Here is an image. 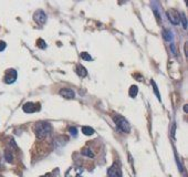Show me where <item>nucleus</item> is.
<instances>
[{
	"instance_id": "nucleus-4",
	"label": "nucleus",
	"mask_w": 188,
	"mask_h": 177,
	"mask_svg": "<svg viewBox=\"0 0 188 177\" xmlns=\"http://www.w3.org/2000/svg\"><path fill=\"white\" fill-rule=\"evenodd\" d=\"M34 21H35L38 24L43 26V24L47 22V14L42 10L35 11V14H34Z\"/></svg>"
},
{
	"instance_id": "nucleus-3",
	"label": "nucleus",
	"mask_w": 188,
	"mask_h": 177,
	"mask_svg": "<svg viewBox=\"0 0 188 177\" xmlns=\"http://www.w3.org/2000/svg\"><path fill=\"white\" fill-rule=\"evenodd\" d=\"M16 80H17V71L14 70V69H9V70L6 72V74H5V82H6L7 84H11V83H14Z\"/></svg>"
},
{
	"instance_id": "nucleus-13",
	"label": "nucleus",
	"mask_w": 188,
	"mask_h": 177,
	"mask_svg": "<svg viewBox=\"0 0 188 177\" xmlns=\"http://www.w3.org/2000/svg\"><path fill=\"white\" fill-rule=\"evenodd\" d=\"M81 154L84 155V156L90 157V158H93V157H94V153H93L92 150H90V148H83Z\"/></svg>"
},
{
	"instance_id": "nucleus-23",
	"label": "nucleus",
	"mask_w": 188,
	"mask_h": 177,
	"mask_svg": "<svg viewBox=\"0 0 188 177\" xmlns=\"http://www.w3.org/2000/svg\"><path fill=\"white\" fill-rule=\"evenodd\" d=\"M174 134H175V124L173 125V129H171V135L174 136Z\"/></svg>"
},
{
	"instance_id": "nucleus-6",
	"label": "nucleus",
	"mask_w": 188,
	"mask_h": 177,
	"mask_svg": "<svg viewBox=\"0 0 188 177\" xmlns=\"http://www.w3.org/2000/svg\"><path fill=\"white\" fill-rule=\"evenodd\" d=\"M167 16H168V20L171 21L173 24H178L180 22V17H179V14H178L177 11L175 10L167 11Z\"/></svg>"
},
{
	"instance_id": "nucleus-7",
	"label": "nucleus",
	"mask_w": 188,
	"mask_h": 177,
	"mask_svg": "<svg viewBox=\"0 0 188 177\" xmlns=\"http://www.w3.org/2000/svg\"><path fill=\"white\" fill-rule=\"evenodd\" d=\"M22 110H23V112L26 113H34L37 112L38 110H39V107L37 106V104H34V103H31V102H28L26 103L23 106H22Z\"/></svg>"
},
{
	"instance_id": "nucleus-2",
	"label": "nucleus",
	"mask_w": 188,
	"mask_h": 177,
	"mask_svg": "<svg viewBox=\"0 0 188 177\" xmlns=\"http://www.w3.org/2000/svg\"><path fill=\"white\" fill-rule=\"evenodd\" d=\"M113 120H114V122H115V125H116L117 129H120L121 132H123V133H130V131H131L130 123L127 122L123 116L116 114V115L113 116Z\"/></svg>"
},
{
	"instance_id": "nucleus-21",
	"label": "nucleus",
	"mask_w": 188,
	"mask_h": 177,
	"mask_svg": "<svg viewBox=\"0 0 188 177\" xmlns=\"http://www.w3.org/2000/svg\"><path fill=\"white\" fill-rule=\"evenodd\" d=\"M5 49H6V43H5L4 41H0V52L4 51Z\"/></svg>"
},
{
	"instance_id": "nucleus-1",
	"label": "nucleus",
	"mask_w": 188,
	"mask_h": 177,
	"mask_svg": "<svg viewBox=\"0 0 188 177\" xmlns=\"http://www.w3.org/2000/svg\"><path fill=\"white\" fill-rule=\"evenodd\" d=\"M51 124L48 122H39L34 125V132L39 140H43L51 132Z\"/></svg>"
},
{
	"instance_id": "nucleus-5",
	"label": "nucleus",
	"mask_w": 188,
	"mask_h": 177,
	"mask_svg": "<svg viewBox=\"0 0 188 177\" xmlns=\"http://www.w3.org/2000/svg\"><path fill=\"white\" fill-rule=\"evenodd\" d=\"M83 168L82 167H71L66 170L64 176L65 177H80V175L82 174Z\"/></svg>"
},
{
	"instance_id": "nucleus-19",
	"label": "nucleus",
	"mask_w": 188,
	"mask_h": 177,
	"mask_svg": "<svg viewBox=\"0 0 188 177\" xmlns=\"http://www.w3.org/2000/svg\"><path fill=\"white\" fill-rule=\"evenodd\" d=\"M38 42H39V43H38V45H39V47H40L41 49H45V48H47V44H43V43H45V41H43V40L39 39V40H38Z\"/></svg>"
},
{
	"instance_id": "nucleus-8",
	"label": "nucleus",
	"mask_w": 188,
	"mask_h": 177,
	"mask_svg": "<svg viewBox=\"0 0 188 177\" xmlns=\"http://www.w3.org/2000/svg\"><path fill=\"white\" fill-rule=\"evenodd\" d=\"M59 94L63 96V98H65V99H73L75 95L74 91L71 90V88H62V90H60Z\"/></svg>"
},
{
	"instance_id": "nucleus-9",
	"label": "nucleus",
	"mask_w": 188,
	"mask_h": 177,
	"mask_svg": "<svg viewBox=\"0 0 188 177\" xmlns=\"http://www.w3.org/2000/svg\"><path fill=\"white\" fill-rule=\"evenodd\" d=\"M120 174H121L120 168H119L115 164L107 169V175H109V177H116L117 175H120Z\"/></svg>"
},
{
	"instance_id": "nucleus-24",
	"label": "nucleus",
	"mask_w": 188,
	"mask_h": 177,
	"mask_svg": "<svg viewBox=\"0 0 188 177\" xmlns=\"http://www.w3.org/2000/svg\"><path fill=\"white\" fill-rule=\"evenodd\" d=\"M184 111H185V112H187V111H188V107H187V105H185V106H184Z\"/></svg>"
},
{
	"instance_id": "nucleus-15",
	"label": "nucleus",
	"mask_w": 188,
	"mask_h": 177,
	"mask_svg": "<svg viewBox=\"0 0 188 177\" xmlns=\"http://www.w3.org/2000/svg\"><path fill=\"white\" fill-rule=\"evenodd\" d=\"M80 57H81V59L84 60V61H92V57H91L88 52H82V53L80 54Z\"/></svg>"
},
{
	"instance_id": "nucleus-11",
	"label": "nucleus",
	"mask_w": 188,
	"mask_h": 177,
	"mask_svg": "<svg viewBox=\"0 0 188 177\" xmlns=\"http://www.w3.org/2000/svg\"><path fill=\"white\" fill-rule=\"evenodd\" d=\"M82 133L84 134V135L90 136V135H93V134H94V129H93L92 127H90V126H83Z\"/></svg>"
},
{
	"instance_id": "nucleus-18",
	"label": "nucleus",
	"mask_w": 188,
	"mask_h": 177,
	"mask_svg": "<svg viewBox=\"0 0 188 177\" xmlns=\"http://www.w3.org/2000/svg\"><path fill=\"white\" fill-rule=\"evenodd\" d=\"M180 19H181V22H183V28H184V29H187L188 22H187V19H186V17H185L184 14H180Z\"/></svg>"
},
{
	"instance_id": "nucleus-20",
	"label": "nucleus",
	"mask_w": 188,
	"mask_h": 177,
	"mask_svg": "<svg viewBox=\"0 0 188 177\" xmlns=\"http://www.w3.org/2000/svg\"><path fill=\"white\" fill-rule=\"evenodd\" d=\"M70 134H71L72 136H76V135H78L76 129H75V127H71V129H70Z\"/></svg>"
},
{
	"instance_id": "nucleus-25",
	"label": "nucleus",
	"mask_w": 188,
	"mask_h": 177,
	"mask_svg": "<svg viewBox=\"0 0 188 177\" xmlns=\"http://www.w3.org/2000/svg\"><path fill=\"white\" fill-rule=\"evenodd\" d=\"M0 167H1V157H0Z\"/></svg>"
},
{
	"instance_id": "nucleus-16",
	"label": "nucleus",
	"mask_w": 188,
	"mask_h": 177,
	"mask_svg": "<svg viewBox=\"0 0 188 177\" xmlns=\"http://www.w3.org/2000/svg\"><path fill=\"white\" fill-rule=\"evenodd\" d=\"M5 157H6V160L7 162H9V163H12V154H11V152L9 150H6V152H5Z\"/></svg>"
},
{
	"instance_id": "nucleus-12",
	"label": "nucleus",
	"mask_w": 188,
	"mask_h": 177,
	"mask_svg": "<svg viewBox=\"0 0 188 177\" xmlns=\"http://www.w3.org/2000/svg\"><path fill=\"white\" fill-rule=\"evenodd\" d=\"M137 93H138V88H137L136 85H132L130 88V92H128L131 98H135L137 95Z\"/></svg>"
},
{
	"instance_id": "nucleus-26",
	"label": "nucleus",
	"mask_w": 188,
	"mask_h": 177,
	"mask_svg": "<svg viewBox=\"0 0 188 177\" xmlns=\"http://www.w3.org/2000/svg\"><path fill=\"white\" fill-rule=\"evenodd\" d=\"M80 177H81V176H80Z\"/></svg>"
},
{
	"instance_id": "nucleus-17",
	"label": "nucleus",
	"mask_w": 188,
	"mask_h": 177,
	"mask_svg": "<svg viewBox=\"0 0 188 177\" xmlns=\"http://www.w3.org/2000/svg\"><path fill=\"white\" fill-rule=\"evenodd\" d=\"M152 85H153V88H154V92H155V94H156V96H157V99L161 101V94L158 93V88H157V85H156V83H155L153 80H152Z\"/></svg>"
},
{
	"instance_id": "nucleus-22",
	"label": "nucleus",
	"mask_w": 188,
	"mask_h": 177,
	"mask_svg": "<svg viewBox=\"0 0 188 177\" xmlns=\"http://www.w3.org/2000/svg\"><path fill=\"white\" fill-rule=\"evenodd\" d=\"M171 52H173V54H176V50H175L174 43H171Z\"/></svg>"
},
{
	"instance_id": "nucleus-14",
	"label": "nucleus",
	"mask_w": 188,
	"mask_h": 177,
	"mask_svg": "<svg viewBox=\"0 0 188 177\" xmlns=\"http://www.w3.org/2000/svg\"><path fill=\"white\" fill-rule=\"evenodd\" d=\"M163 36H164L165 40H166V41H169V42H171V41H173V34H171V32L169 30H164V31H163Z\"/></svg>"
},
{
	"instance_id": "nucleus-10",
	"label": "nucleus",
	"mask_w": 188,
	"mask_h": 177,
	"mask_svg": "<svg viewBox=\"0 0 188 177\" xmlns=\"http://www.w3.org/2000/svg\"><path fill=\"white\" fill-rule=\"evenodd\" d=\"M76 73L79 74V76L81 78H85L86 75H88V71H86V69L83 67V65H78V68H76Z\"/></svg>"
}]
</instances>
